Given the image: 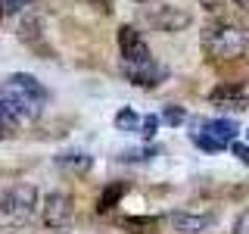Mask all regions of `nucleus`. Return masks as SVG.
<instances>
[{
  "label": "nucleus",
  "mask_w": 249,
  "mask_h": 234,
  "mask_svg": "<svg viewBox=\"0 0 249 234\" xmlns=\"http://www.w3.org/2000/svg\"><path fill=\"white\" fill-rule=\"evenodd\" d=\"M156 153L159 150H153V147H146V150H128V153H122V159L124 162H143V159H153Z\"/></svg>",
  "instance_id": "17"
},
{
  "label": "nucleus",
  "mask_w": 249,
  "mask_h": 234,
  "mask_svg": "<svg viewBox=\"0 0 249 234\" xmlns=\"http://www.w3.org/2000/svg\"><path fill=\"white\" fill-rule=\"evenodd\" d=\"M231 153L237 156L240 162H246V166H249V147L246 144H233V140H231Z\"/></svg>",
  "instance_id": "19"
},
{
  "label": "nucleus",
  "mask_w": 249,
  "mask_h": 234,
  "mask_svg": "<svg viewBox=\"0 0 249 234\" xmlns=\"http://www.w3.org/2000/svg\"><path fill=\"white\" fill-rule=\"evenodd\" d=\"M193 144L199 147V150H206V153H218V150H224L221 144H218L215 137H209V135H202V131H193Z\"/></svg>",
  "instance_id": "15"
},
{
  "label": "nucleus",
  "mask_w": 249,
  "mask_h": 234,
  "mask_svg": "<svg viewBox=\"0 0 249 234\" xmlns=\"http://www.w3.org/2000/svg\"><path fill=\"white\" fill-rule=\"evenodd\" d=\"M56 162H59V169L75 172V175H84V172L90 169V156L88 153H62V156H56Z\"/></svg>",
  "instance_id": "11"
},
{
  "label": "nucleus",
  "mask_w": 249,
  "mask_h": 234,
  "mask_svg": "<svg viewBox=\"0 0 249 234\" xmlns=\"http://www.w3.org/2000/svg\"><path fill=\"white\" fill-rule=\"evenodd\" d=\"M124 191H128V184H109L106 187V191H103V197H100V203H97V209H100V213H106V209H112L115 206V203H119L122 197H124Z\"/></svg>",
  "instance_id": "12"
},
{
  "label": "nucleus",
  "mask_w": 249,
  "mask_h": 234,
  "mask_svg": "<svg viewBox=\"0 0 249 234\" xmlns=\"http://www.w3.org/2000/svg\"><path fill=\"white\" fill-rule=\"evenodd\" d=\"M215 225V215H196V213H175L171 228L178 234H206Z\"/></svg>",
  "instance_id": "9"
},
{
  "label": "nucleus",
  "mask_w": 249,
  "mask_h": 234,
  "mask_svg": "<svg viewBox=\"0 0 249 234\" xmlns=\"http://www.w3.org/2000/svg\"><path fill=\"white\" fill-rule=\"evenodd\" d=\"M119 50H122V62H146V59H153L146 41L140 38V31L131 28V25L119 28Z\"/></svg>",
  "instance_id": "5"
},
{
  "label": "nucleus",
  "mask_w": 249,
  "mask_h": 234,
  "mask_svg": "<svg viewBox=\"0 0 249 234\" xmlns=\"http://www.w3.org/2000/svg\"><path fill=\"white\" fill-rule=\"evenodd\" d=\"M115 128L119 131H140V116L134 109H122V113L115 116Z\"/></svg>",
  "instance_id": "13"
},
{
  "label": "nucleus",
  "mask_w": 249,
  "mask_h": 234,
  "mask_svg": "<svg viewBox=\"0 0 249 234\" xmlns=\"http://www.w3.org/2000/svg\"><path fill=\"white\" fill-rule=\"evenodd\" d=\"M246 137H249V131H246Z\"/></svg>",
  "instance_id": "26"
},
{
  "label": "nucleus",
  "mask_w": 249,
  "mask_h": 234,
  "mask_svg": "<svg viewBox=\"0 0 249 234\" xmlns=\"http://www.w3.org/2000/svg\"><path fill=\"white\" fill-rule=\"evenodd\" d=\"M233 234H249V213L240 215V222H237V228H233Z\"/></svg>",
  "instance_id": "20"
},
{
  "label": "nucleus",
  "mask_w": 249,
  "mask_h": 234,
  "mask_svg": "<svg viewBox=\"0 0 249 234\" xmlns=\"http://www.w3.org/2000/svg\"><path fill=\"white\" fill-rule=\"evenodd\" d=\"M162 119H165L168 125H181V122L187 119V113H184V109H181V106H168V109H165V113H162Z\"/></svg>",
  "instance_id": "18"
},
{
  "label": "nucleus",
  "mask_w": 249,
  "mask_h": 234,
  "mask_svg": "<svg viewBox=\"0 0 249 234\" xmlns=\"http://www.w3.org/2000/svg\"><path fill=\"white\" fill-rule=\"evenodd\" d=\"M233 3H237L240 10H246V13H249V0H233Z\"/></svg>",
  "instance_id": "24"
},
{
  "label": "nucleus",
  "mask_w": 249,
  "mask_h": 234,
  "mask_svg": "<svg viewBox=\"0 0 249 234\" xmlns=\"http://www.w3.org/2000/svg\"><path fill=\"white\" fill-rule=\"evenodd\" d=\"M93 6H97V10H109V0H90Z\"/></svg>",
  "instance_id": "21"
},
{
  "label": "nucleus",
  "mask_w": 249,
  "mask_h": 234,
  "mask_svg": "<svg viewBox=\"0 0 249 234\" xmlns=\"http://www.w3.org/2000/svg\"><path fill=\"white\" fill-rule=\"evenodd\" d=\"M202 6L206 10H218V0H202Z\"/></svg>",
  "instance_id": "23"
},
{
  "label": "nucleus",
  "mask_w": 249,
  "mask_h": 234,
  "mask_svg": "<svg viewBox=\"0 0 249 234\" xmlns=\"http://www.w3.org/2000/svg\"><path fill=\"white\" fill-rule=\"evenodd\" d=\"M124 228H131L134 234H153L156 231V218H124Z\"/></svg>",
  "instance_id": "14"
},
{
  "label": "nucleus",
  "mask_w": 249,
  "mask_h": 234,
  "mask_svg": "<svg viewBox=\"0 0 249 234\" xmlns=\"http://www.w3.org/2000/svg\"><path fill=\"white\" fill-rule=\"evenodd\" d=\"M0 103L6 106V113L13 116V122H16V125L35 122L37 116H41V106L47 103V88H44L41 81H37L35 75L16 72V75L6 78Z\"/></svg>",
  "instance_id": "1"
},
{
  "label": "nucleus",
  "mask_w": 249,
  "mask_h": 234,
  "mask_svg": "<svg viewBox=\"0 0 249 234\" xmlns=\"http://www.w3.org/2000/svg\"><path fill=\"white\" fill-rule=\"evenodd\" d=\"M28 0H6V6H16V10H19V6H25Z\"/></svg>",
  "instance_id": "22"
},
{
  "label": "nucleus",
  "mask_w": 249,
  "mask_h": 234,
  "mask_svg": "<svg viewBox=\"0 0 249 234\" xmlns=\"http://www.w3.org/2000/svg\"><path fill=\"white\" fill-rule=\"evenodd\" d=\"M0 19H3V6H0Z\"/></svg>",
  "instance_id": "25"
},
{
  "label": "nucleus",
  "mask_w": 249,
  "mask_h": 234,
  "mask_svg": "<svg viewBox=\"0 0 249 234\" xmlns=\"http://www.w3.org/2000/svg\"><path fill=\"white\" fill-rule=\"evenodd\" d=\"M202 50L209 59H240L249 50V31L237 22H215L202 31Z\"/></svg>",
  "instance_id": "2"
},
{
  "label": "nucleus",
  "mask_w": 249,
  "mask_h": 234,
  "mask_svg": "<svg viewBox=\"0 0 249 234\" xmlns=\"http://www.w3.org/2000/svg\"><path fill=\"white\" fill-rule=\"evenodd\" d=\"M156 131H159V116H143L140 119V135L150 140V137H156Z\"/></svg>",
  "instance_id": "16"
},
{
  "label": "nucleus",
  "mask_w": 249,
  "mask_h": 234,
  "mask_svg": "<svg viewBox=\"0 0 249 234\" xmlns=\"http://www.w3.org/2000/svg\"><path fill=\"white\" fill-rule=\"evenodd\" d=\"M69 218H72V200L66 194H50L44 203V222L50 228H62Z\"/></svg>",
  "instance_id": "8"
},
{
  "label": "nucleus",
  "mask_w": 249,
  "mask_h": 234,
  "mask_svg": "<svg viewBox=\"0 0 249 234\" xmlns=\"http://www.w3.org/2000/svg\"><path fill=\"white\" fill-rule=\"evenodd\" d=\"M199 131H202V135H209V137H215L221 147H228L231 140L237 137L240 128H237V122H233V119H212V122H202Z\"/></svg>",
  "instance_id": "10"
},
{
  "label": "nucleus",
  "mask_w": 249,
  "mask_h": 234,
  "mask_svg": "<svg viewBox=\"0 0 249 234\" xmlns=\"http://www.w3.org/2000/svg\"><path fill=\"white\" fill-rule=\"evenodd\" d=\"M122 72L131 84L137 88H156V84L165 78V69L159 66L156 59H146V62H122Z\"/></svg>",
  "instance_id": "4"
},
{
  "label": "nucleus",
  "mask_w": 249,
  "mask_h": 234,
  "mask_svg": "<svg viewBox=\"0 0 249 234\" xmlns=\"http://www.w3.org/2000/svg\"><path fill=\"white\" fill-rule=\"evenodd\" d=\"M37 209V191L31 184H16L0 194V228H19Z\"/></svg>",
  "instance_id": "3"
},
{
  "label": "nucleus",
  "mask_w": 249,
  "mask_h": 234,
  "mask_svg": "<svg viewBox=\"0 0 249 234\" xmlns=\"http://www.w3.org/2000/svg\"><path fill=\"white\" fill-rule=\"evenodd\" d=\"M146 19H150V25H156L159 31L175 35V31H184L187 25H190L193 16L187 13V10H181V6H159V10L146 13Z\"/></svg>",
  "instance_id": "6"
},
{
  "label": "nucleus",
  "mask_w": 249,
  "mask_h": 234,
  "mask_svg": "<svg viewBox=\"0 0 249 234\" xmlns=\"http://www.w3.org/2000/svg\"><path fill=\"white\" fill-rule=\"evenodd\" d=\"M215 106H231V109H246L249 106V81H228L218 84V88L209 94Z\"/></svg>",
  "instance_id": "7"
}]
</instances>
